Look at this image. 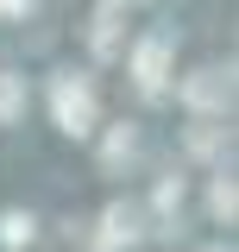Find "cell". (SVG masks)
<instances>
[{"label":"cell","instance_id":"obj_1","mask_svg":"<svg viewBox=\"0 0 239 252\" xmlns=\"http://www.w3.org/2000/svg\"><path fill=\"white\" fill-rule=\"evenodd\" d=\"M57 114L69 120V132H82V120H89V94L76 89V82H63V89H57Z\"/></svg>","mask_w":239,"mask_h":252},{"label":"cell","instance_id":"obj_2","mask_svg":"<svg viewBox=\"0 0 239 252\" xmlns=\"http://www.w3.org/2000/svg\"><path fill=\"white\" fill-rule=\"evenodd\" d=\"M189 94H195V101H220V94H227V82H220V69H208V76H195V82H189Z\"/></svg>","mask_w":239,"mask_h":252},{"label":"cell","instance_id":"obj_3","mask_svg":"<svg viewBox=\"0 0 239 252\" xmlns=\"http://www.w3.org/2000/svg\"><path fill=\"white\" fill-rule=\"evenodd\" d=\"M157 63H164V44H157V38H151L145 51H139V69H145V82H157Z\"/></svg>","mask_w":239,"mask_h":252},{"label":"cell","instance_id":"obj_4","mask_svg":"<svg viewBox=\"0 0 239 252\" xmlns=\"http://www.w3.org/2000/svg\"><path fill=\"white\" fill-rule=\"evenodd\" d=\"M0 6H6V13H19V6H26V0H0Z\"/></svg>","mask_w":239,"mask_h":252}]
</instances>
